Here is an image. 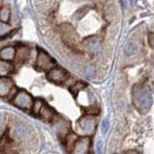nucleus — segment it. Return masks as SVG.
Wrapping results in <instances>:
<instances>
[{"mask_svg":"<svg viewBox=\"0 0 154 154\" xmlns=\"http://www.w3.org/2000/svg\"><path fill=\"white\" fill-rule=\"evenodd\" d=\"M56 129H57L58 132L61 133L63 136H64V135L67 134V132H69V123L67 122H66V120L60 119L56 122Z\"/></svg>","mask_w":154,"mask_h":154,"instance_id":"13","label":"nucleus"},{"mask_svg":"<svg viewBox=\"0 0 154 154\" xmlns=\"http://www.w3.org/2000/svg\"><path fill=\"white\" fill-rule=\"evenodd\" d=\"M133 100L135 105L140 110H148L151 107L152 98L150 94L148 93L147 90L143 88L142 86L136 85L133 89Z\"/></svg>","mask_w":154,"mask_h":154,"instance_id":"1","label":"nucleus"},{"mask_svg":"<svg viewBox=\"0 0 154 154\" xmlns=\"http://www.w3.org/2000/svg\"><path fill=\"white\" fill-rule=\"evenodd\" d=\"M91 144V140L89 137H83L76 140L73 143V150L72 152L75 154H85L88 153Z\"/></svg>","mask_w":154,"mask_h":154,"instance_id":"4","label":"nucleus"},{"mask_svg":"<svg viewBox=\"0 0 154 154\" xmlns=\"http://www.w3.org/2000/svg\"><path fill=\"white\" fill-rule=\"evenodd\" d=\"M16 48L14 46H6L0 50V59L6 60V61H12L16 57Z\"/></svg>","mask_w":154,"mask_h":154,"instance_id":"8","label":"nucleus"},{"mask_svg":"<svg viewBox=\"0 0 154 154\" xmlns=\"http://www.w3.org/2000/svg\"><path fill=\"white\" fill-rule=\"evenodd\" d=\"M84 45L91 52H98L100 50V42L96 37H90L84 41Z\"/></svg>","mask_w":154,"mask_h":154,"instance_id":"9","label":"nucleus"},{"mask_svg":"<svg viewBox=\"0 0 154 154\" xmlns=\"http://www.w3.org/2000/svg\"><path fill=\"white\" fill-rule=\"evenodd\" d=\"M42 107V101L40 100V99H38V100L35 101V102H33V105H32V108L31 109H32L34 114L38 115V113H40Z\"/></svg>","mask_w":154,"mask_h":154,"instance_id":"17","label":"nucleus"},{"mask_svg":"<svg viewBox=\"0 0 154 154\" xmlns=\"http://www.w3.org/2000/svg\"><path fill=\"white\" fill-rule=\"evenodd\" d=\"M79 128L85 134H93L95 128V120L91 117H84L79 122Z\"/></svg>","mask_w":154,"mask_h":154,"instance_id":"6","label":"nucleus"},{"mask_svg":"<svg viewBox=\"0 0 154 154\" xmlns=\"http://www.w3.org/2000/svg\"><path fill=\"white\" fill-rule=\"evenodd\" d=\"M153 33H150L149 34V36H148V42H149V45H150L151 47H153Z\"/></svg>","mask_w":154,"mask_h":154,"instance_id":"23","label":"nucleus"},{"mask_svg":"<svg viewBox=\"0 0 154 154\" xmlns=\"http://www.w3.org/2000/svg\"><path fill=\"white\" fill-rule=\"evenodd\" d=\"M108 127H109V122L107 119H104L102 123H101V131H102V133H106L108 130Z\"/></svg>","mask_w":154,"mask_h":154,"instance_id":"21","label":"nucleus"},{"mask_svg":"<svg viewBox=\"0 0 154 154\" xmlns=\"http://www.w3.org/2000/svg\"><path fill=\"white\" fill-rule=\"evenodd\" d=\"M62 32H63V36L66 38V40H71L74 41L75 38V32L74 29L69 24H64L62 26Z\"/></svg>","mask_w":154,"mask_h":154,"instance_id":"12","label":"nucleus"},{"mask_svg":"<svg viewBox=\"0 0 154 154\" xmlns=\"http://www.w3.org/2000/svg\"><path fill=\"white\" fill-rule=\"evenodd\" d=\"M38 114H41V116H42L43 118H45V119H49L53 117V112L52 111L48 108V107H42L41 111H40V113Z\"/></svg>","mask_w":154,"mask_h":154,"instance_id":"16","label":"nucleus"},{"mask_svg":"<svg viewBox=\"0 0 154 154\" xmlns=\"http://www.w3.org/2000/svg\"><path fill=\"white\" fill-rule=\"evenodd\" d=\"M27 134H28V129L23 124H17L13 130V137L17 140L24 139L27 136Z\"/></svg>","mask_w":154,"mask_h":154,"instance_id":"10","label":"nucleus"},{"mask_svg":"<svg viewBox=\"0 0 154 154\" xmlns=\"http://www.w3.org/2000/svg\"><path fill=\"white\" fill-rule=\"evenodd\" d=\"M101 146H102V144H101V143H97V152L98 153L101 152Z\"/></svg>","mask_w":154,"mask_h":154,"instance_id":"24","label":"nucleus"},{"mask_svg":"<svg viewBox=\"0 0 154 154\" xmlns=\"http://www.w3.org/2000/svg\"><path fill=\"white\" fill-rule=\"evenodd\" d=\"M88 10H89V8L88 7H83V8H81L79 11H77L76 12V14H75V17L76 18H80V17H82L83 16H85V14L88 12Z\"/></svg>","mask_w":154,"mask_h":154,"instance_id":"19","label":"nucleus"},{"mask_svg":"<svg viewBox=\"0 0 154 154\" xmlns=\"http://www.w3.org/2000/svg\"><path fill=\"white\" fill-rule=\"evenodd\" d=\"M13 69H14V67L11 63L6 60L0 59V76L1 77L7 76L8 74L11 73Z\"/></svg>","mask_w":154,"mask_h":154,"instance_id":"11","label":"nucleus"},{"mask_svg":"<svg viewBox=\"0 0 154 154\" xmlns=\"http://www.w3.org/2000/svg\"><path fill=\"white\" fill-rule=\"evenodd\" d=\"M86 112L87 114H89V115H97L99 113V109L97 107H93V106H91V107L89 108H87L86 110Z\"/></svg>","mask_w":154,"mask_h":154,"instance_id":"20","label":"nucleus"},{"mask_svg":"<svg viewBox=\"0 0 154 154\" xmlns=\"http://www.w3.org/2000/svg\"><path fill=\"white\" fill-rule=\"evenodd\" d=\"M47 77L54 83H63L66 79V72L60 67H51L47 73Z\"/></svg>","mask_w":154,"mask_h":154,"instance_id":"5","label":"nucleus"},{"mask_svg":"<svg viewBox=\"0 0 154 154\" xmlns=\"http://www.w3.org/2000/svg\"><path fill=\"white\" fill-rule=\"evenodd\" d=\"M14 86L10 78H0V96H6L10 94Z\"/></svg>","mask_w":154,"mask_h":154,"instance_id":"7","label":"nucleus"},{"mask_svg":"<svg viewBox=\"0 0 154 154\" xmlns=\"http://www.w3.org/2000/svg\"><path fill=\"white\" fill-rule=\"evenodd\" d=\"M4 123H5V118L2 114H0V136H1V134L3 133Z\"/></svg>","mask_w":154,"mask_h":154,"instance_id":"22","label":"nucleus"},{"mask_svg":"<svg viewBox=\"0 0 154 154\" xmlns=\"http://www.w3.org/2000/svg\"><path fill=\"white\" fill-rule=\"evenodd\" d=\"M131 152H132V153H138L137 151H134V150H128V151H127V153H131Z\"/></svg>","mask_w":154,"mask_h":154,"instance_id":"25","label":"nucleus"},{"mask_svg":"<svg viewBox=\"0 0 154 154\" xmlns=\"http://www.w3.org/2000/svg\"><path fill=\"white\" fill-rule=\"evenodd\" d=\"M10 19V10L7 7H3L0 10V20L2 22H8Z\"/></svg>","mask_w":154,"mask_h":154,"instance_id":"15","label":"nucleus"},{"mask_svg":"<svg viewBox=\"0 0 154 154\" xmlns=\"http://www.w3.org/2000/svg\"><path fill=\"white\" fill-rule=\"evenodd\" d=\"M55 65V61L43 50H40L37 57V66L42 70H49Z\"/></svg>","mask_w":154,"mask_h":154,"instance_id":"3","label":"nucleus"},{"mask_svg":"<svg viewBox=\"0 0 154 154\" xmlns=\"http://www.w3.org/2000/svg\"><path fill=\"white\" fill-rule=\"evenodd\" d=\"M13 102L18 108L24 109V110H29L32 108L34 101H33L32 96L29 94L27 91H19L16 94V96L14 97Z\"/></svg>","mask_w":154,"mask_h":154,"instance_id":"2","label":"nucleus"},{"mask_svg":"<svg viewBox=\"0 0 154 154\" xmlns=\"http://www.w3.org/2000/svg\"><path fill=\"white\" fill-rule=\"evenodd\" d=\"M95 69H94V66H89L88 67H86V69H85V75L88 77V78H94V75H95Z\"/></svg>","mask_w":154,"mask_h":154,"instance_id":"18","label":"nucleus"},{"mask_svg":"<svg viewBox=\"0 0 154 154\" xmlns=\"http://www.w3.org/2000/svg\"><path fill=\"white\" fill-rule=\"evenodd\" d=\"M137 49H138L137 43L133 41H130L126 45V47H125V52H126L127 55H133L134 53H136Z\"/></svg>","mask_w":154,"mask_h":154,"instance_id":"14","label":"nucleus"}]
</instances>
